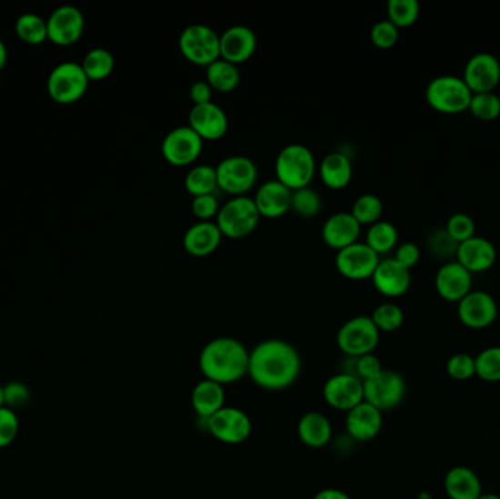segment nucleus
I'll return each instance as SVG.
<instances>
[{"label": "nucleus", "instance_id": "obj_1", "mask_svg": "<svg viewBox=\"0 0 500 499\" xmlns=\"http://www.w3.org/2000/svg\"><path fill=\"white\" fill-rule=\"evenodd\" d=\"M301 353L286 340H263L249 351L248 377L267 392H282L299 380Z\"/></svg>", "mask_w": 500, "mask_h": 499}, {"label": "nucleus", "instance_id": "obj_2", "mask_svg": "<svg viewBox=\"0 0 500 499\" xmlns=\"http://www.w3.org/2000/svg\"><path fill=\"white\" fill-rule=\"evenodd\" d=\"M249 351L233 337H217L208 341L199 353L198 365L205 380L217 384H236L248 377Z\"/></svg>", "mask_w": 500, "mask_h": 499}, {"label": "nucleus", "instance_id": "obj_3", "mask_svg": "<svg viewBox=\"0 0 500 499\" xmlns=\"http://www.w3.org/2000/svg\"><path fill=\"white\" fill-rule=\"evenodd\" d=\"M316 160L311 149L301 144H290L278 153L275 160L277 180L290 190L301 189L311 185L315 178Z\"/></svg>", "mask_w": 500, "mask_h": 499}, {"label": "nucleus", "instance_id": "obj_4", "mask_svg": "<svg viewBox=\"0 0 500 499\" xmlns=\"http://www.w3.org/2000/svg\"><path fill=\"white\" fill-rule=\"evenodd\" d=\"M260 214L253 198L233 197L222 205L215 217L222 238L245 239L252 235L260 224Z\"/></svg>", "mask_w": 500, "mask_h": 499}, {"label": "nucleus", "instance_id": "obj_5", "mask_svg": "<svg viewBox=\"0 0 500 499\" xmlns=\"http://www.w3.org/2000/svg\"><path fill=\"white\" fill-rule=\"evenodd\" d=\"M471 93L463 78L444 75L432 79L426 90V100L430 107L437 112L454 115L465 112L470 107Z\"/></svg>", "mask_w": 500, "mask_h": 499}, {"label": "nucleus", "instance_id": "obj_6", "mask_svg": "<svg viewBox=\"0 0 500 499\" xmlns=\"http://www.w3.org/2000/svg\"><path fill=\"white\" fill-rule=\"evenodd\" d=\"M179 49L190 64L209 66L221 57L219 34L205 24H192L180 34Z\"/></svg>", "mask_w": 500, "mask_h": 499}, {"label": "nucleus", "instance_id": "obj_7", "mask_svg": "<svg viewBox=\"0 0 500 499\" xmlns=\"http://www.w3.org/2000/svg\"><path fill=\"white\" fill-rule=\"evenodd\" d=\"M89 79L77 62H64L53 67L47 78V93L59 105L81 100L88 90Z\"/></svg>", "mask_w": 500, "mask_h": 499}, {"label": "nucleus", "instance_id": "obj_8", "mask_svg": "<svg viewBox=\"0 0 500 499\" xmlns=\"http://www.w3.org/2000/svg\"><path fill=\"white\" fill-rule=\"evenodd\" d=\"M381 341V331L371 317L359 315L342 325L337 332V346L347 358L373 353Z\"/></svg>", "mask_w": 500, "mask_h": 499}, {"label": "nucleus", "instance_id": "obj_9", "mask_svg": "<svg viewBox=\"0 0 500 499\" xmlns=\"http://www.w3.org/2000/svg\"><path fill=\"white\" fill-rule=\"evenodd\" d=\"M219 189L233 197H245L258 182L255 161L245 156L226 157L215 166Z\"/></svg>", "mask_w": 500, "mask_h": 499}, {"label": "nucleus", "instance_id": "obj_10", "mask_svg": "<svg viewBox=\"0 0 500 499\" xmlns=\"http://www.w3.org/2000/svg\"><path fill=\"white\" fill-rule=\"evenodd\" d=\"M207 429L219 443L239 445L246 443L252 435V419L245 410L224 406L207 419Z\"/></svg>", "mask_w": 500, "mask_h": 499}, {"label": "nucleus", "instance_id": "obj_11", "mask_svg": "<svg viewBox=\"0 0 500 499\" xmlns=\"http://www.w3.org/2000/svg\"><path fill=\"white\" fill-rule=\"evenodd\" d=\"M204 149V139L189 125L171 129L164 137L161 154L167 163L175 168H186L199 158Z\"/></svg>", "mask_w": 500, "mask_h": 499}, {"label": "nucleus", "instance_id": "obj_12", "mask_svg": "<svg viewBox=\"0 0 500 499\" xmlns=\"http://www.w3.org/2000/svg\"><path fill=\"white\" fill-rule=\"evenodd\" d=\"M364 402L381 410H391L404 400L405 381L400 373L383 369L363 382Z\"/></svg>", "mask_w": 500, "mask_h": 499}, {"label": "nucleus", "instance_id": "obj_13", "mask_svg": "<svg viewBox=\"0 0 500 499\" xmlns=\"http://www.w3.org/2000/svg\"><path fill=\"white\" fill-rule=\"evenodd\" d=\"M322 395L328 406L347 413L364 402L363 381L352 373H335L325 381Z\"/></svg>", "mask_w": 500, "mask_h": 499}, {"label": "nucleus", "instance_id": "obj_14", "mask_svg": "<svg viewBox=\"0 0 500 499\" xmlns=\"http://www.w3.org/2000/svg\"><path fill=\"white\" fill-rule=\"evenodd\" d=\"M86 18L77 6L64 5L50 14L47 19L48 41L60 47L72 46L82 37Z\"/></svg>", "mask_w": 500, "mask_h": 499}, {"label": "nucleus", "instance_id": "obj_15", "mask_svg": "<svg viewBox=\"0 0 500 499\" xmlns=\"http://www.w3.org/2000/svg\"><path fill=\"white\" fill-rule=\"evenodd\" d=\"M379 262V255L366 243L359 242L338 250L335 258L338 272L349 280L372 279Z\"/></svg>", "mask_w": 500, "mask_h": 499}, {"label": "nucleus", "instance_id": "obj_16", "mask_svg": "<svg viewBox=\"0 0 500 499\" xmlns=\"http://www.w3.org/2000/svg\"><path fill=\"white\" fill-rule=\"evenodd\" d=\"M464 82L473 94L493 93L500 82V64L490 53H478L464 67Z\"/></svg>", "mask_w": 500, "mask_h": 499}, {"label": "nucleus", "instance_id": "obj_17", "mask_svg": "<svg viewBox=\"0 0 500 499\" xmlns=\"http://www.w3.org/2000/svg\"><path fill=\"white\" fill-rule=\"evenodd\" d=\"M256 46V34L248 25H231L219 34V56L236 66L245 64L253 56Z\"/></svg>", "mask_w": 500, "mask_h": 499}, {"label": "nucleus", "instance_id": "obj_18", "mask_svg": "<svg viewBox=\"0 0 500 499\" xmlns=\"http://www.w3.org/2000/svg\"><path fill=\"white\" fill-rule=\"evenodd\" d=\"M189 127L204 141L221 139L229 131V117L215 103L193 106L189 113Z\"/></svg>", "mask_w": 500, "mask_h": 499}, {"label": "nucleus", "instance_id": "obj_19", "mask_svg": "<svg viewBox=\"0 0 500 499\" xmlns=\"http://www.w3.org/2000/svg\"><path fill=\"white\" fill-rule=\"evenodd\" d=\"M372 280H373L374 289L381 295L386 298H400L410 289L412 274L410 270L401 265L395 258H389L379 262Z\"/></svg>", "mask_w": 500, "mask_h": 499}, {"label": "nucleus", "instance_id": "obj_20", "mask_svg": "<svg viewBox=\"0 0 500 499\" xmlns=\"http://www.w3.org/2000/svg\"><path fill=\"white\" fill-rule=\"evenodd\" d=\"M382 423L383 418L381 410L367 402H360L359 406L345 414V431L357 443H366L376 438L381 433Z\"/></svg>", "mask_w": 500, "mask_h": 499}, {"label": "nucleus", "instance_id": "obj_21", "mask_svg": "<svg viewBox=\"0 0 500 499\" xmlns=\"http://www.w3.org/2000/svg\"><path fill=\"white\" fill-rule=\"evenodd\" d=\"M291 194L293 190H290L280 180H267L256 190L253 202L260 217L280 219L291 209Z\"/></svg>", "mask_w": 500, "mask_h": 499}, {"label": "nucleus", "instance_id": "obj_22", "mask_svg": "<svg viewBox=\"0 0 500 499\" xmlns=\"http://www.w3.org/2000/svg\"><path fill=\"white\" fill-rule=\"evenodd\" d=\"M458 315L463 324L470 328H485L497 317L495 299L485 291H470L458 305Z\"/></svg>", "mask_w": 500, "mask_h": 499}, {"label": "nucleus", "instance_id": "obj_23", "mask_svg": "<svg viewBox=\"0 0 500 499\" xmlns=\"http://www.w3.org/2000/svg\"><path fill=\"white\" fill-rule=\"evenodd\" d=\"M436 290L449 302H460L471 291V272L460 262L442 265L436 274Z\"/></svg>", "mask_w": 500, "mask_h": 499}, {"label": "nucleus", "instance_id": "obj_24", "mask_svg": "<svg viewBox=\"0 0 500 499\" xmlns=\"http://www.w3.org/2000/svg\"><path fill=\"white\" fill-rule=\"evenodd\" d=\"M362 226L352 213H335L322 226V239L331 250H342L357 242Z\"/></svg>", "mask_w": 500, "mask_h": 499}, {"label": "nucleus", "instance_id": "obj_25", "mask_svg": "<svg viewBox=\"0 0 500 499\" xmlns=\"http://www.w3.org/2000/svg\"><path fill=\"white\" fill-rule=\"evenodd\" d=\"M496 250L490 240L485 238L473 236L465 242L458 245L456 258L464 269L473 272H485L492 269L496 262Z\"/></svg>", "mask_w": 500, "mask_h": 499}, {"label": "nucleus", "instance_id": "obj_26", "mask_svg": "<svg viewBox=\"0 0 500 499\" xmlns=\"http://www.w3.org/2000/svg\"><path fill=\"white\" fill-rule=\"evenodd\" d=\"M222 235L214 221H198L183 236V248L192 257H208L219 250Z\"/></svg>", "mask_w": 500, "mask_h": 499}, {"label": "nucleus", "instance_id": "obj_27", "mask_svg": "<svg viewBox=\"0 0 500 499\" xmlns=\"http://www.w3.org/2000/svg\"><path fill=\"white\" fill-rule=\"evenodd\" d=\"M297 435L306 447L323 448L332 440V423L328 416L313 410L297 422Z\"/></svg>", "mask_w": 500, "mask_h": 499}, {"label": "nucleus", "instance_id": "obj_28", "mask_svg": "<svg viewBox=\"0 0 500 499\" xmlns=\"http://www.w3.org/2000/svg\"><path fill=\"white\" fill-rule=\"evenodd\" d=\"M192 409L199 418H211L212 414L226 406V392L224 385L217 384L214 381L200 380L192 390L190 395Z\"/></svg>", "mask_w": 500, "mask_h": 499}, {"label": "nucleus", "instance_id": "obj_29", "mask_svg": "<svg viewBox=\"0 0 500 499\" xmlns=\"http://www.w3.org/2000/svg\"><path fill=\"white\" fill-rule=\"evenodd\" d=\"M319 173L325 187L333 190L344 189L349 187L352 179V160L347 154L333 151L323 157Z\"/></svg>", "mask_w": 500, "mask_h": 499}, {"label": "nucleus", "instance_id": "obj_30", "mask_svg": "<svg viewBox=\"0 0 500 499\" xmlns=\"http://www.w3.org/2000/svg\"><path fill=\"white\" fill-rule=\"evenodd\" d=\"M451 499H478L482 495V484L477 474L467 467H455L449 472L444 481Z\"/></svg>", "mask_w": 500, "mask_h": 499}, {"label": "nucleus", "instance_id": "obj_31", "mask_svg": "<svg viewBox=\"0 0 500 499\" xmlns=\"http://www.w3.org/2000/svg\"><path fill=\"white\" fill-rule=\"evenodd\" d=\"M212 90L219 93H231L240 84V72L236 65L221 59L215 60L214 64L207 66V79Z\"/></svg>", "mask_w": 500, "mask_h": 499}, {"label": "nucleus", "instance_id": "obj_32", "mask_svg": "<svg viewBox=\"0 0 500 499\" xmlns=\"http://www.w3.org/2000/svg\"><path fill=\"white\" fill-rule=\"evenodd\" d=\"M185 188L193 198L214 194L219 189L217 172L211 164H198L190 168L185 178Z\"/></svg>", "mask_w": 500, "mask_h": 499}, {"label": "nucleus", "instance_id": "obj_33", "mask_svg": "<svg viewBox=\"0 0 500 499\" xmlns=\"http://www.w3.org/2000/svg\"><path fill=\"white\" fill-rule=\"evenodd\" d=\"M89 81H103L115 69V57L104 47H96L87 53L81 64Z\"/></svg>", "mask_w": 500, "mask_h": 499}, {"label": "nucleus", "instance_id": "obj_34", "mask_svg": "<svg viewBox=\"0 0 500 499\" xmlns=\"http://www.w3.org/2000/svg\"><path fill=\"white\" fill-rule=\"evenodd\" d=\"M15 33L19 40L26 45H43L46 40H48L47 21L37 14H31V12L23 14L16 19Z\"/></svg>", "mask_w": 500, "mask_h": 499}, {"label": "nucleus", "instance_id": "obj_35", "mask_svg": "<svg viewBox=\"0 0 500 499\" xmlns=\"http://www.w3.org/2000/svg\"><path fill=\"white\" fill-rule=\"evenodd\" d=\"M398 242V230L393 223L379 220L369 226L366 236V245L376 254H386L393 250Z\"/></svg>", "mask_w": 500, "mask_h": 499}, {"label": "nucleus", "instance_id": "obj_36", "mask_svg": "<svg viewBox=\"0 0 500 499\" xmlns=\"http://www.w3.org/2000/svg\"><path fill=\"white\" fill-rule=\"evenodd\" d=\"M388 21L400 28H408L417 21L420 15V5L417 0H389L386 5Z\"/></svg>", "mask_w": 500, "mask_h": 499}, {"label": "nucleus", "instance_id": "obj_37", "mask_svg": "<svg viewBox=\"0 0 500 499\" xmlns=\"http://www.w3.org/2000/svg\"><path fill=\"white\" fill-rule=\"evenodd\" d=\"M350 213L359 221L360 226H372L381 220L383 204L376 195L364 194L357 198Z\"/></svg>", "mask_w": 500, "mask_h": 499}, {"label": "nucleus", "instance_id": "obj_38", "mask_svg": "<svg viewBox=\"0 0 500 499\" xmlns=\"http://www.w3.org/2000/svg\"><path fill=\"white\" fill-rule=\"evenodd\" d=\"M322 209V199L316 190L306 187L293 190L291 194V209L304 219L316 217Z\"/></svg>", "mask_w": 500, "mask_h": 499}, {"label": "nucleus", "instance_id": "obj_39", "mask_svg": "<svg viewBox=\"0 0 500 499\" xmlns=\"http://www.w3.org/2000/svg\"><path fill=\"white\" fill-rule=\"evenodd\" d=\"M371 318L379 331L393 332L397 331L404 322V312L395 303H382Z\"/></svg>", "mask_w": 500, "mask_h": 499}, {"label": "nucleus", "instance_id": "obj_40", "mask_svg": "<svg viewBox=\"0 0 500 499\" xmlns=\"http://www.w3.org/2000/svg\"><path fill=\"white\" fill-rule=\"evenodd\" d=\"M468 110L477 119L492 122L500 116V98L495 93L473 94Z\"/></svg>", "mask_w": 500, "mask_h": 499}, {"label": "nucleus", "instance_id": "obj_41", "mask_svg": "<svg viewBox=\"0 0 500 499\" xmlns=\"http://www.w3.org/2000/svg\"><path fill=\"white\" fill-rule=\"evenodd\" d=\"M475 373L485 381H500V347H492L475 359Z\"/></svg>", "mask_w": 500, "mask_h": 499}, {"label": "nucleus", "instance_id": "obj_42", "mask_svg": "<svg viewBox=\"0 0 500 499\" xmlns=\"http://www.w3.org/2000/svg\"><path fill=\"white\" fill-rule=\"evenodd\" d=\"M400 38V30L388 19L379 21L372 26L371 40L378 49H393Z\"/></svg>", "mask_w": 500, "mask_h": 499}, {"label": "nucleus", "instance_id": "obj_43", "mask_svg": "<svg viewBox=\"0 0 500 499\" xmlns=\"http://www.w3.org/2000/svg\"><path fill=\"white\" fill-rule=\"evenodd\" d=\"M448 235L455 240V242L463 243L468 239L475 236V224L470 216L464 213L454 214L446 223V229Z\"/></svg>", "mask_w": 500, "mask_h": 499}, {"label": "nucleus", "instance_id": "obj_44", "mask_svg": "<svg viewBox=\"0 0 500 499\" xmlns=\"http://www.w3.org/2000/svg\"><path fill=\"white\" fill-rule=\"evenodd\" d=\"M19 431V419L15 410L0 407V450L6 448L15 441Z\"/></svg>", "mask_w": 500, "mask_h": 499}, {"label": "nucleus", "instance_id": "obj_45", "mask_svg": "<svg viewBox=\"0 0 500 499\" xmlns=\"http://www.w3.org/2000/svg\"><path fill=\"white\" fill-rule=\"evenodd\" d=\"M31 400L30 388L21 381H11L4 385V406L16 410L26 407Z\"/></svg>", "mask_w": 500, "mask_h": 499}, {"label": "nucleus", "instance_id": "obj_46", "mask_svg": "<svg viewBox=\"0 0 500 499\" xmlns=\"http://www.w3.org/2000/svg\"><path fill=\"white\" fill-rule=\"evenodd\" d=\"M350 359H352V369H354L352 375L359 378L360 381H363V382L376 377L381 371H383L381 361L373 353L364 354V356H360V358Z\"/></svg>", "mask_w": 500, "mask_h": 499}, {"label": "nucleus", "instance_id": "obj_47", "mask_svg": "<svg viewBox=\"0 0 500 499\" xmlns=\"http://www.w3.org/2000/svg\"><path fill=\"white\" fill-rule=\"evenodd\" d=\"M219 199L214 194L200 195L192 199V213L199 221H211L219 214Z\"/></svg>", "mask_w": 500, "mask_h": 499}, {"label": "nucleus", "instance_id": "obj_48", "mask_svg": "<svg viewBox=\"0 0 500 499\" xmlns=\"http://www.w3.org/2000/svg\"><path fill=\"white\" fill-rule=\"evenodd\" d=\"M448 372L455 380H468L475 373V361L468 354H456L448 362Z\"/></svg>", "mask_w": 500, "mask_h": 499}, {"label": "nucleus", "instance_id": "obj_49", "mask_svg": "<svg viewBox=\"0 0 500 499\" xmlns=\"http://www.w3.org/2000/svg\"><path fill=\"white\" fill-rule=\"evenodd\" d=\"M460 243L455 242L446 230H439L430 238V250L434 255L441 258H449L456 255Z\"/></svg>", "mask_w": 500, "mask_h": 499}, {"label": "nucleus", "instance_id": "obj_50", "mask_svg": "<svg viewBox=\"0 0 500 499\" xmlns=\"http://www.w3.org/2000/svg\"><path fill=\"white\" fill-rule=\"evenodd\" d=\"M395 260H397L401 265H404L405 269H413L420 260L419 246L413 242L403 243V245L398 246Z\"/></svg>", "mask_w": 500, "mask_h": 499}, {"label": "nucleus", "instance_id": "obj_51", "mask_svg": "<svg viewBox=\"0 0 500 499\" xmlns=\"http://www.w3.org/2000/svg\"><path fill=\"white\" fill-rule=\"evenodd\" d=\"M212 88L207 81H195L190 86L189 97L193 106L207 105L212 101Z\"/></svg>", "mask_w": 500, "mask_h": 499}, {"label": "nucleus", "instance_id": "obj_52", "mask_svg": "<svg viewBox=\"0 0 500 499\" xmlns=\"http://www.w3.org/2000/svg\"><path fill=\"white\" fill-rule=\"evenodd\" d=\"M313 499H352V496L347 492L337 488H325L319 491Z\"/></svg>", "mask_w": 500, "mask_h": 499}, {"label": "nucleus", "instance_id": "obj_53", "mask_svg": "<svg viewBox=\"0 0 500 499\" xmlns=\"http://www.w3.org/2000/svg\"><path fill=\"white\" fill-rule=\"evenodd\" d=\"M6 62H8V50L4 41L0 40V72L4 71Z\"/></svg>", "mask_w": 500, "mask_h": 499}, {"label": "nucleus", "instance_id": "obj_54", "mask_svg": "<svg viewBox=\"0 0 500 499\" xmlns=\"http://www.w3.org/2000/svg\"><path fill=\"white\" fill-rule=\"evenodd\" d=\"M4 406V385L0 384V407Z\"/></svg>", "mask_w": 500, "mask_h": 499}, {"label": "nucleus", "instance_id": "obj_55", "mask_svg": "<svg viewBox=\"0 0 500 499\" xmlns=\"http://www.w3.org/2000/svg\"><path fill=\"white\" fill-rule=\"evenodd\" d=\"M478 499H500L497 495H480Z\"/></svg>", "mask_w": 500, "mask_h": 499}]
</instances>
